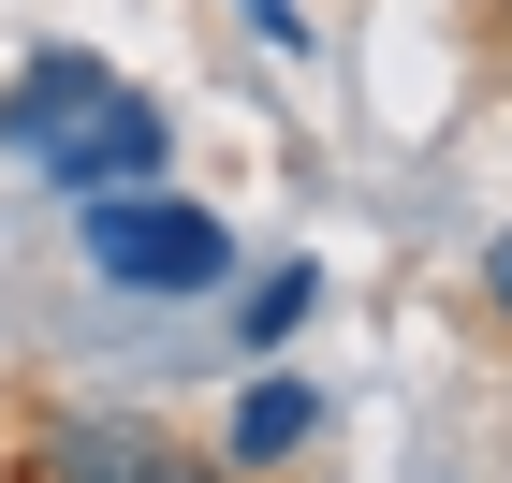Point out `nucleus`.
Here are the masks:
<instances>
[{"label": "nucleus", "instance_id": "obj_1", "mask_svg": "<svg viewBox=\"0 0 512 483\" xmlns=\"http://www.w3.org/2000/svg\"><path fill=\"white\" fill-rule=\"evenodd\" d=\"M74 249H88L118 293H205V279H235V235H220L205 205H176L161 176L88 191V205H74Z\"/></svg>", "mask_w": 512, "mask_h": 483}, {"label": "nucleus", "instance_id": "obj_2", "mask_svg": "<svg viewBox=\"0 0 512 483\" xmlns=\"http://www.w3.org/2000/svg\"><path fill=\"white\" fill-rule=\"evenodd\" d=\"M30 161L59 176V205H88V191H132V176H161V103L103 74V88H88V103H74L59 132H44Z\"/></svg>", "mask_w": 512, "mask_h": 483}, {"label": "nucleus", "instance_id": "obj_3", "mask_svg": "<svg viewBox=\"0 0 512 483\" xmlns=\"http://www.w3.org/2000/svg\"><path fill=\"white\" fill-rule=\"evenodd\" d=\"M59 483H220V469H191L147 425H59Z\"/></svg>", "mask_w": 512, "mask_h": 483}, {"label": "nucleus", "instance_id": "obj_4", "mask_svg": "<svg viewBox=\"0 0 512 483\" xmlns=\"http://www.w3.org/2000/svg\"><path fill=\"white\" fill-rule=\"evenodd\" d=\"M308 440H322V396H308V381H249V396H235V440H220V454H235V469H293Z\"/></svg>", "mask_w": 512, "mask_h": 483}, {"label": "nucleus", "instance_id": "obj_5", "mask_svg": "<svg viewBox=\"0 0 512 483\" xmlns=\"http://www.w3.org/2000/svg\"><path fill=\"white\" fill-rule=\"evenodd\" d=\"M88 88H103V59H30V74H15V103H0V147H44Z\"/></svg>", "mask_w": 512, "mask_h": 483}, {"label": "nucleus", "instance_id": "obj_6", "mask_svg": "<svg viewBox=\"0 0 512 483\" xmlns=\"http://www.w3.org/2000/svg\"><path fill=\"white\" fill-rule=\"evenodd\" d=\"M308 308H322V279H308V264H278V279L249 293V322H235V337H249V352H293V337H308Z\"/></svg>", "mask_w": 512, "mask_h": 483}, {"label": "nucleus", "instance_id": "obj_7", "mask_svg": "<svg viewBox=\"0 0 512 483\" xmlns=\"http://www.w3.org/2000/svg\"><path fill=\"white\" fill-rule=\"evenodd\" d=\"M235 15H249L264 44H308V15H293V0H235Z\"/></svg>", "mask_w": 512, "mask_h": 483}, {"label": "nucleus", "instance_id": "obj_8", "mask_svg": "<svg viewBox=\"0 0 512 483\" xmlns=\"http://www.w3.org/2000/svg\"><path fill=\"white\" fill-rule=\"evenodd\" d=\"M483 308H498V322H512V235H498V249H483Z\"/></svg>", "mask_w": 512, "mask_h": 483}]
</instances>
